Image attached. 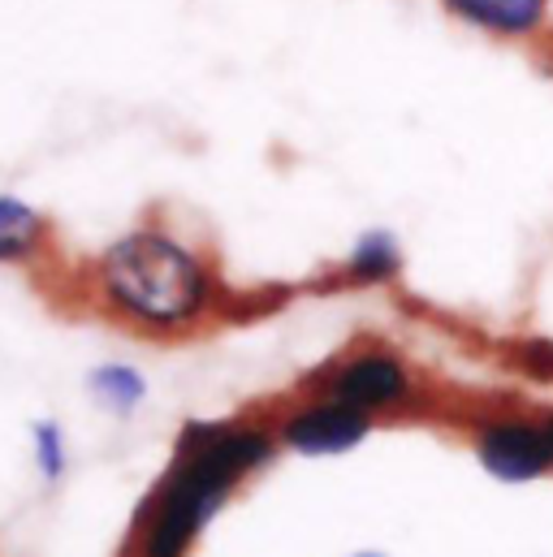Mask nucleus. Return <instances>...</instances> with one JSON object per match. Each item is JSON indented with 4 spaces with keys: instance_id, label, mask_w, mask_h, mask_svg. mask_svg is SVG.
<instances>
[{
    "instance_id": "9d476101",
    "label": "nucleus",
    "mask_w": 553,
    "mask_h": 557,
    "mask_svg": "<svg viewBox=\"0 0 553 557\" xmlns=\"http://www.w3.org/2000/svg\"><path fill=\"white\" fill-rule=\"evenodd\" d=\"M30 454H35V467L44 480H61L65 475V462H70V445H65V432L57 419H39L30 428Z\"/></svg>"
},
{
    "instance_id": "39448f33",
    "label": "nucleus",
    "mask_w": 553,
    "mask_h": 557,
    "mask_svg": "<svg viewBox=\"0 0 553 557\" xmlns=\"http://www.w3.org/2000/svg\"><path fill=\"white\" fill-rule=\"evenodd\" d=\"M368 432H372V416H364L346 403H333V398H311L281 419L276 441L307 458H333V454L364 445Z\"/></svg>"
},
{
    "instance_id": "7ed1b4c3",
    "label": "nucleus",
    "mask_w": 553,
    "mask_h": 557,
    "mask_svg": "<svg viewBox=\"0 0 553 557\" xmlns=\"http://www.w3.org/2000/svg\"><path fill=\"white\" fill-rule=\"evenodd\" d=\"M415 372L411 363L385 346H359L351 355H342L333 368H324L320 376V398L346 403L364 416H390L415 403Z\"/></svg>"
},
{
    "instance_id": "f8f14e48",
    "label": "nucleus",
    "mask_w": 553,
    "mask_h": 557,
    "mask_svg": "<svg viewBox=\"0 0 553 557\" xmlns=\"http://www.w3.org/2000/svg\"><path fill=\"white\" fill-rule=\"evenodd\" d=\"M355 557H381V554H355Z\"/></svg>"
},
{
    "instance_id": "0eeeda50",
    "label": "nucleus",
    "mask_w": 553,
    "mask_h": 557,
    "mask_svg": "<svg viewBox=\"0 0 553 557\" xmlns=\"http://www.w3.org/2000/svg\"><path fill=\"white\" fill-rule=\"evenodd\" d=\"M48 221L17 195H0V264H26L44 247Z\"/></svg>"
},
{
    "instance_id": "6e6552de",
    "label": "nucleus",
    "mask_w": 553,
    "mask_h": 557,
    "mask_svg": "<svg viewBox=\"0 0 553 557\" xmlns=\"http://www.w3.org/2000/svg\"><path fill=\"white\" fill-rule=\"evenodd\" d=\"M403 269V251L394 243V234L385 230H372L364 234L355 247H351V260H346V277L355 285H381V281H394Z\"/></svg>"
},
{
    "instance_id": "20e7f679",
    "label": "nucleus",
    "mask_w": 553,
    "mask_h": 557,
    "mask_svg": "<svg viewBox=\"0 0 553 557\" xmlns=\"http://www.w3.org/2000/svg\"><path fill=\"white\" fill-rule=\"evenodd\" d=\"M471 449L502 484H532L553 475V445L541 416H484L471 428Z\"/></svg>"
},
{
    "instance_id": "1a4fd4ad",
    "label": "nucleus",
    "mask_w": 553,
    "mask_h": 557,
    "mask_svg": "<svg viewBox=\"0 0 553 557\" xmlns=\"http://www.w3.org/2000/svg\"><path fill=\"white\" fill-rule=\"evenodd\" d=\"M87 385H91L96 403L109 407V411H118V416H131L138 403L147 398V381H143V372L131 368V363H100Z\"/></svg>"
},
{
    "instance_id": "9b49d317",
    "label": "nucleus",
    "mask_w": 553,
    "mask_h": 557,
    "mask_svg": "<svg viewBox=\"0 0 553 557\" xmlns=\"http://www.w3.org/2000/svg\"><path fill=\"white\" fill-rule=\"evenodd\" d=\"M541 423H545V432H550V445H553V411H541Z\"/></svg>"
},
{
    "instance_id": "f03ea898",
    "label": "nucleus",
    "mask_w": 553,
    "mask_h": 557,
    "mask_svg": "<svg viewBox=\"0 0 553 557\" xmlns=\"http://www.w3.org/2000/svg\"><path fill=\"white\" fill-rule=\"evenodd\" d=\"M100 289L118 315L147 333H182L212 307L204 260L169 230H131L100 256Z\"/></svg>"
},
{
    "instance_id": "423d86ee",
    "label": "nucleus",
    "mask_w": 553,
    "mask_h": 557,
    "mask_svg": "<svg viewBox=\"0 0 553 557\" xmlns=\"http://www.w3.org/2000/svg\"><path fill=\"white\" fill-rule=\"evenodd\" d=\"M458 22L497 35V39H532L550 26V0H441Z\"/></svg>"
},
{
    "instance_id": "f257e3e1",
    "label": "nucleus",
    "mask_w": 553,
    "mask_h": 557,
    "mask_svg": "<svg viewBox=\"0 0 553 557\" xmlns=\"http://www.w3.org/2000/svg\"><path fill=\"white\" fill-rule=\"evenodd\" d=\"M276 432L238 419H195L177 436V458L143 515V557H182L234 484L276 454Z\"/></svg>"
}]
</instances>
